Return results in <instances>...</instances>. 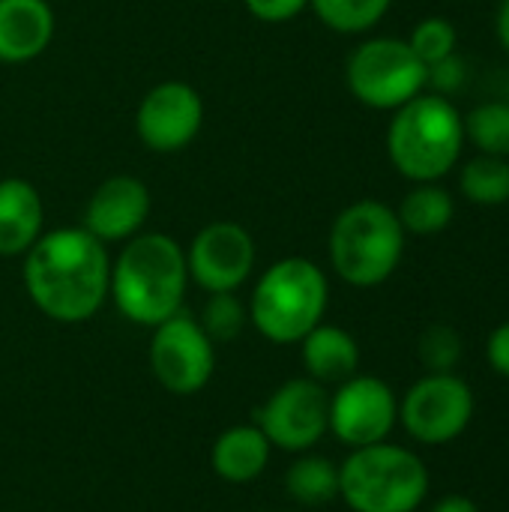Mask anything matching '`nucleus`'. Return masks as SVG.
I'll return each mask as SVG.
<instances>
[{
	"label": "nucleus",
	"instance_id": "20",
	"mask_svg": "<svg viewBox=\"0 0 509 512\" xmlns=\"http://www.w3.org/2000/svg\"><path fill=\"white\" fill-rule=\"evenodd\" d=\"M285 492L300 507H324L339 498V465L327 456L300 453L285 471Z\"/></svg>",
	"mask_w": 509,
	"mask_h": 512
},
{
	"label": "nucleus",
	"instance_id": "19",
	"mask_svg": "<svg viewBox=\"0 0 509 512\" xmlns=\"http://www.w3.org/2000/svg\"><path fill=\"white\" fill-rule=\"evenodd\" d=\"M396 216L405 234L435 237L450 228L456 216V201L441 183H414L396 207Z\"/></svg>",
	"mask_w": 509,
	"mask_h": 512
},
{
	"label": "nucleus",
	"instance_id": "17",
	"mask_svg": "<svg viewBox=\"0 0 509 512\" xmlns=\"http://www.w3.org/2000/svg\"><path fill=\"white\" fill-rule=\"evenodd\" d=\"M300 360L306 378L318 384H342L360 369V345L348 330L321 321L300 339Z\"/></svg>",
	"mask_w": 509,
	"mask_h": 512
},
{
	"label": "nucleus",
	"instance_id": "14",
	"mask_svg": "<svg viewBox=\"0 0 509 512\" xmlns=\"http://www.w3.org/2000/svg\"><path fill=\"white\" fill-rule=\"evenodd\" d=\"M153 198L141 177L135 174H114L102 180L84 204L81 228L90 231L96 240L126 243L144 231L150 216Z\"/></svg>",
	"mask_w": 509,
	"mask_h": 512
},
{
	"label": "nucleus",
	"instance_id": "4",
	"mask_svg": "<svg viewBox=\"0 0 509 512\" xmlns=\"http://www.w3.org/2000/svg\"><path fill=\"white\" fill-rule=\"evenodd\" d=\"M330 303L327 273L303 258L273 261L249 294V324L273 345H300V339L324 321Z\"/></svg>",
	"mask_w": 509,
	"mask_h": 512
},
{
	"label": "nucleus",
	"instance_id": "18",
	"mask_svg": "<svg viewBox=\"0 0 509 512\" xmlns=\"http://www.w3.org/2000/svg\"><path fill=\"white\" fill-rule=\"evenodd\" d=\"M270 453H273V447H270L267 435L255 423H243V426L225 429L213 441L210 468L219 480H225L231 486H243L264 474Z\"/></svg>",
	"mask_w": 509,
	"mask_h": 512
},
{
	"label": "nucleus",
	"instance_id": "8",
	"mask_svg": "<svg viewBox=\"0 0 509 512\" xmlns=\"http://www.w3.org/2000/svg\"><path fill=\"white\" fill-rule=\"evenodd\" d=\"M474 420V390L453 372H429L399 402L402 429L426 447H444Z\"/></svg>",
	"mask_w": 509,
	"mask_h": 512
},
{
	"label": "nucleus",
	"instance_id": "22",
	"mask_svg": "<svg viewBox=\"0 0 509 512\" xmlns=\"http://www.w3.org/2000/svg\"><path fill=\"white\" fill-rule=\"evenodd\" d=\"M390 6L393 0H309V9L318 15V21L342 36L369 33L384 21Z\"/></svg>",
	"mask_w": 509,
	"mask_h": 512
},
{
	"label": "nucleus",
	"instance_id": "27",
	"mask_svg": "<svg viewBox=\"0 0 509 512\" xmlns=\"http://www.w3.org/2000/svg\"><path fill=\"white\" fill-rule=\"evenodd\" d=\"M468 81V72H465V60L459 54H450L432 66H426V90L429 93H438V96H453L465 87Z\"/></svg>",
	"mask_w": 509,
	"mask_h": 512
},
{
	"label": "nucleus",
	"instance_id": "5",
	"mask_svg": "<svg viewBox=\"0 0 509 512\" xmlns=\"http://www.w3.org/2000/svg\"><path fill=\"white\" fill-rule=\"evenodd\" d=\"M405 228L384 201L363 198L336 213L327 237L333 273L351 288H378L402 264Z\"/></svg>",
	"mask_w": 509,
	"mask_h": 512
},
{
	"label": "nucleus",
	"instance_id": "11",
	"mask_svg": "<svg viewBox=\"0 0 509 512\" xmlns=\"http://www.w3.org/2000/svg\"><path fill=\"white\" fill-rule=\"evenodd\" d=\"M258 261L255 240L249 228L234 219H219L204 225L186 246L189 282L207 294L240 291Z\"/></svg>",
	"mask_w": 509,
	"mask_h": 512
},
{
	"label": "nucleus",
	"instance_id": "24",
	"mask_svg": "<svg viewBox=\"0 0 509 512\" xmlns=\"http://www.w3.org/2000/svg\"><path fill=\"white\" fill-rule=\"evenodd\" d=\"M198 324L204 327V333L213 342H234L243 333V327L249 324V309L237 297V291L207 294V303L201 309Z\"/></svg>",
	"mask_w": 509,
	"mask_h": 512
},
{
	"label": "nucleus",
	"instance_id": "28",
	"mask_svg": "<svg viewBox=\"0 0 509 512\" xmlns=\"http://www.w3.org/2000/svg\"><path fill=\"white\" fill-rule=\"evenodd\" d=\"M246 12L264 24H285L309 9V0H243Z\"/></svg>",
	"mask_w": 509,
	"mask_h": 512
},
{
	"label": "nucleus",
	"instance_id": "9",
	"mask_svg": "<svg viewBox=\"0 0 509 512\" xmlns=\"http://www.w3.org/2000/svg\"><path fill=\"white\" fill-rule=\"evenodd\" d=\"M150 369L171 396H195L216 372V342L192 315L177 312L153 327Z\"/></svg>",
	"mask_w": 509,
	"mask_h": 512
},
{
	"label": "nucleus",
	"instance_id": "12",
	"mask_svg": "<svg viewBox=\"0 0 509 512\" xmlns=\"http://www.w3.org/2000/svg\"><path fill=\"white\" fill-rule=\"evenodd\" d=\"M399 423V399L393 387L375 375H354L336 384L330 396V432L348 450L381 444Z\"/></svg>",
	"mask_w": 509,
	"mask_h": 512
},
{
	"label": "nucleus",
	"instance_id": "31",
	"mask_svg": "<svg viewBox=\"0 0 509 512\" xmlns=\"http://www.w3.org/2000/svg\"><path fill=\"white\" fill-rule=\"evenodd\" d=\"M495 33H498V42L504 45V51L509 54V0H501V6H498V15H495Z\"/></svg>",
	"mask_w": 509,
	"mask_h": 512
},
{
	"label": "nucleus",
	"instance_id": "16",
	"mask_svg": "<svg viewBox=\"0 0 509 512\" xmlns=\"http://www.w3.org/2000/svg\"><path fill=\"white\" fill-rule=\"evenodd\" d=\"M45 231V204L24 177L0 180V258H24Z\"/></svg>",
	"mask_w": 509,
	"mask_h": 512
},
{
	"label": "nucleus",
	"instance_id": "3",
	"mask_svg": "<svg viewBox=\"0 0 509 512\" xmlns=\"http://www.w3.org/2000/svg\"><path fill=\"white\" fill-rule=\"evenodd\" d=\"M462 111L438 93H420L393 111L387 126V156L411 183H438L447 177L465 150Z\"/></svg>",
	"mask_w": 509,
	"mask_h": 512
},
{
	"label": "nucleus",
	"instance_id": "1",
	"mask_svg": "<svg viewBox=\"0 0 509 512\" xmlns=\"http://www.w3.org/2000/svg\"><path fill=\"white\" fill-rule=\"evenodd\" d=\"M21 279L33 306L57 324H84L108 300L111 255L81 225L42 231L24 252Z\"/></svg>",
	"mask_w": 509,
	"mask_h": 512
},
{
	"label": "nucleus",
	"instance_id": "21",
	"mask_svg": "<svg viewBox=\"0 0 509 512\" xmlns=\"http://www.w3.org/2000/svg\"><path fill=\"white\" fill-rule=\"evenodd\" d=\"M459 192L480 207H501L509 201V159L477 153L459 168Z\"/></svg>",
	"mask_w": 509,
	"mask_h": 512
},
{
	"label": "nucleus",
	"instance_id": "13",
	"mask_svg": "<svg viewBox=\"0 0 509 512\" xmlns=\"http://www.w3.org/2000/svg\"><path fill=\"white\" fill-rule=\"evenodd\" d=\"M204 126V99L186 81L150 87L135 111V135L153 153L186 150Z\"/></svg>",
	"mask_w": 509,
	"mask_h": 512
},
{
	"label": "nucleus",
	"instance_id": "7",
	"mask_svg": "<svg viewBox=\"0 0 509 512\" xmlns=\"http://www.w3.org/2000/svg\"><path fill=\"white\" fill-rule=\"evenodd\" d=\"M345 84L360 105L396 111L426 90V63L411 51L408 39L372 36L351 51Z\"/></svg>",
	"mask_w": 509,
	"mask_h": 512
},
{
	"label": "nucleus",
	"instance_id": "29",
	"mask_svg": "<svg viewBox=\"0 0 509 512\" xmlns=\"http://www.w3.org/2000/svg\"><path fill=\"white\" fill-rule=\"evenodd\" d=\"M486 360L489 366L509 381V321L498 324L486 339Z\"/></svg>",
	"mask_w": 509,
	"mask_h": 512
},
{
	"label": "nucleus",
	"instance_id": "23",
	"mask_svg": "<svg viewBox=\"0 0 509 512\" xmlns=\"http://www.w3.org/2000/svg\"><path fill=\"white\" fill-rule=\"evenodd\" d=\"M465 120V141L477 147V153L486 156H504L509 159V102L489 99L474 105Z\"/></svg>",
	"mask_w": 509,
	"mask_h": 512
},
{
	"label": "nucleus",
	"instance_id": "15",
	"mask_svg": "<svg viewBox=\"0 0 509 512\" xmlns=\"http://www.w3.org/2000/svg\"><path fill=\"white\" fill-rule=\"evenodd\" d=\"M54 9L48 0H0V63H30L54 39Z\"/></svg>",
	"mask_w": 509,
	"mask_h": 512
},
{
	"label": "nucleus",
	"instance_id": "10",
	"mask_svg": "<svg viewBox=\"0 0 509 512\" xmlns=\"http://www.w3.org/2000/svg\"><path fill=\"white\" fill-rule=\"evenodd\" d=\"M270 447L282 453H309L330 432V393L312 378H291L276 387L255 417Z\"/></svg>",
	"mask_w": 509,
	"mask_h": 512
},
{
	"label": "nucleus",
	"instance_id": "2",
	"mask_svg": "<svg viewBox=\"0 0 509 512\" xmlns=\"http://www.w3.org/2000/svg\"><path fill=\"white\" fill-rule=\"evenodd\" d=\"M186 288V249L162 231L135 234L111 261L108 300L126 321L138 327L153 330L156 324L183 312Z\"/></svg>",
	"mask_w": 509,
	"mask_h": 512
},
{
	"label": "nucleus",
	"instance_id": "30",
	"mask_svg": "<svg viewBox=\"0 0 509 512\" xmlns=\"http://www.w3.org/2000/svg\"><path fill=\"white\" fill-rule=\"evenodd\" d=\"M429 512H480V507L471 498H465V495H447Z\"/></svg>",
	"mask_w": 509,
	"mask_h": 512
},
{
	"label": "nucleus",
	"instance_id": "26",
	"mask_svg": "<svg viewBox=\"0 0 509 512\" xmlns=\"http://www.w3.org/2000/svg\"><path fill=\"white\" fill-rule=\"evenodd\" d=\"M417 354L429 372H453L462 360V336L450 324H429L420 333Z\"/></svg>",
	"mask_w": 509,
	"mask_h": 512
},
{
	"label": "nucleus",
	"instance_id": "25",
	"mask_svg": "<svg viewBox=\"0 0 509 512\" xmlns=\"http://www.w3.org/2000/svg\"><path fill=\"white\" fill-rule=\"evenodd\" d=\"M408 45H411V51L426 66H432V63L456 54V48H459V30H456V24L450 18L429 15V18H420L414 24L411 36H408Z\"/></svg>",
	"mask_w": 509,
	"mask_h": 512
},
{
	"label": "nucleus",
	"instance_id": "6",
	"mask_svg": "<svg viewBox=\"0 0 509 512\" xmlns=\"http://www.w3.org/2000/svg\"><path fill=\"white\" fill-rule=\"evenodd\" d=\"M426 495L429 468L408 447L369 444L339 465V498L351 512H417Z\"/></svg>",
	"mask_w": 509,
	"mask_h": 512
}]
</instances>
